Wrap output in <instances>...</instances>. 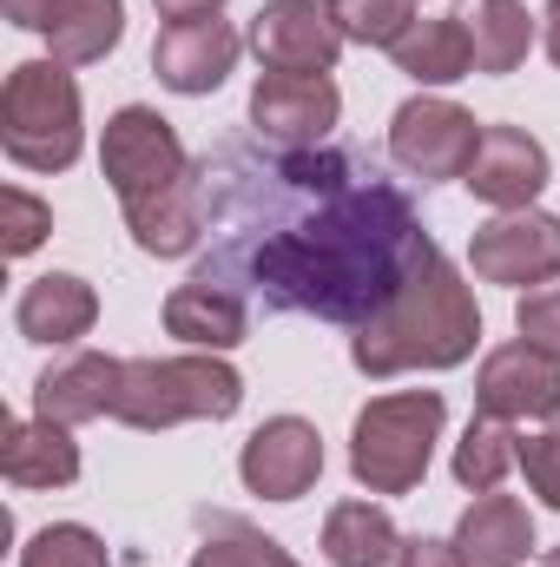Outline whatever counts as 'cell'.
<instances>
[{"label":"cell","mask_w":560,"mask_h":567,"mask_svg":"<svg viewBox=\"0 0 560 567\" xmlns=\"http://www.w3.org/2000/svg\"><path fill=\"white\" fill-rule=\"evenodd\" d=\"M428 251L416 205L356 152L271 140L205 158L198 284L323 323H370Z\"/></svg>","instance_id":"1"},{"label":"cell","mask_w":560,"mask_h":567,"mask_svg":"<svg viewBox=\"0 0 560 567\" xmlns=\"http://www.w3.org/2000/svg\"><path fill=\"white\" fill-rule=\"evenodd\" d=\"M481 343V310L468 297L462 271L428 251L409 284L350 337V363L363 377H396V370H455Z\"/></svg>","instance_id":"2"},{"label":"cell","mask_w":560,"mask_h":567,"mask_svg":"<svg viewBox=\"0 0 560 567\" xmlns=\"http://www.w3.org/2000/svg\"><path fill=\"white\" fill-rule=\"evenodd\" d=\"M0 145L27 172H66L80 158V86L60 60H27L7 73Z\"/></svg>","instance_id":"3"},{"label":"cell","mask_w":560,"mask_h":567,"mask_svg":"<svg viewBox=\"0 0 560 567\" xmlns=\"http://www.w3.org/2000/svg\"><path fill=\"white\" fill-rule=\"evenodd\" d=\"M245 403V377L218 357H145L126 363L113 416L133 429H172V423H225Z\"/></svg>","instance_id":"4"},{"label":"cell","mask_w":560,"mask_h":567,"mask_svg":"<svg viewBox=\"0 0 560 567\" xmlns=\"http://www.w3.org/2000/svg\"><path fill=\"white\" fill-rule=\"evenodd\" d=\"M442 396L435 390H403V396H376L356 435H350V468L370 495H409L428 475V449L442 435Z\"/></svg>","instance_id":"5"},{"label":"cell","mask_w":560,"mask_h":567,"mask_svg":"<svg viewBox=\"0 0 560 567\" xmlns=\"http://www.w3.org/2000/svg\"><path fill=\"white\" fill-rule=\"evenodd\" d=\"M475 145H481V126H475V113H462L455 100H409V106H396V120H390V152H396V165L422 178V185H442V178H468V165H475Z\"/></svg>","instance_id":"6"},{"label":"cell","mask_w":560,"mask_h":567,"mask_svg":"<svg viewBox=\"0 0 560 567\" xmlns=\"http://www.w3.org/2000/svg\"><path fill=\"white\" fill-rule=\"evenodd\" d=\"M100 165H106V178H113L120 205H133V198L165 192L172 178H185V165H191V158H185L178 133H172V120H158L152 106H120V113L106 120Z\"/></svg>","instance_id":"7"},{"label":"cell","mask_w":560,"mask_h":567,"mask_svg":"<svg viewBox=\"0 0 560 567\" xmlns=\"http://www.w3.org/2000/svg\"><path fill=\"white\" fill-rule=\"evenodd\" d=\"M475 403L495 423H548V416H560V357H548L528 337L501 343L475 377Z\"/></svg>","instance_id":"8"},{"label":"cell","mask_w":560,"mask_h":567,"mask_svg":"<svg viewBox=\"0 0 560 567\" xmlns=\"http://www.w3.org/2000/svg\"><path fill=\"white\" fill-rule=\"evenodd\" d=\"M468 265L481 284H548L560 278V218L548 212H501L475 231Z\"/></svg>","instance_id":"9"},{"label":"cell","mask_w":560,"mask_h":567,"mask_svg":"<svg viewBox=\"0 0 560 567\" xmlns=\"http://www.w3.org/2000/svg\"><path fill=\"white\" fill-rule=\"evenodd\" d=\"M238 475H245V488L265 495V502H297V495H310L317 475H323V442H317V429L303 423V416H271V423L245 442Z\"/></svg>","instance_id":"10"},{"label":"cell","mask_w":560,"mask_h":567,"mask_svg":"<svg viewBox=\"0 0 560 567\" xmlns=\"http://www.w3.org/2000/svg\"><path fill=\"white\" fill-rule=\"evenodd\" d=\"M238 66V27L218 20V13H198V20H172L158 40H152V73L172 86V93H211L225 86V73Z\"/></svg>","instance_id":"11"},{"label":"cell","mask_w":560,"mask_h":567,"mask_svg":"<svg viewBox=\"0 0 560 567\" xmlns=\"http://www.w3.org/2000/svg\"><path fill=\"white\" fill-rule=\"evenodd\" d=\"M343 113V93L323 73H265L251 86V126L278 145H317Z\"/></svg>","instance_id":"12"},{"label":"cell","mask_w":560,"mask_h":567,"mask_svg":"<svg viewBox=\"0 0 560 567\" xmlns=\"http://www.w3.org/2000/svg\"><path fill=\"white\" fill-rule=\"evenodd\" d=\"M251 47L271 73H330L343 53V33H336L330 7H317V0H271L251 27Z\"/></svg>","instance_id":"13"},{"label":"cell","mask_w":560,"mask_h":567,"mask_svg":"<svg viewBox=\"0 0 560 567\" xmlns=\"http://www.w3.org/2000/svg\"><path fill=\"white\" fill-rule=\"evenodd\" d=\"M548 185V152L541 140H528L521 126H481L475 145V165H468V192L481 205H501V212H528Z\"/></svg>","instance_id":"14"},{"label":"cell","mask_w":560,"mask_h":567,"mask_svg":"<svg viewBox=\"0 0 560 567\" xmlns=\"http://www.w3.org/2000/svg\"><path fill=\"white\" fill-rule=\"evenodd\" d=\"M126 225H133V245L152 258H185L205 245V158L185 165V178H172L165 192L133 198L126 205Z\"/></svg>","instance_id":"15"},{"label":"cell","mask_w":560,"mask_h":567,"mask_svg":"<svg viewBox=\"0 0 560 567\" xmlns=\"http://www.w3.org/2000/svg\"><path fill=\"white\" fill-rule=\"evenodd\" d=\"M120 377H126V363H113V357H100V350H80V357L53 363V370L33 383V416L66 423V429L93 423V416H113Z\"/></svg>","instance_id":"16"},{"label":"cell","mask_w":560,"mask_h":567,"mask_svg":"<svg viewBox=\"0 0 560 567\" xmlns=\"http://www.w3.org/2000/svg\"><path fill=\"white\" fill-rule=\"evenodd\" d=\"M535 548V522L515 495H475L468 515L455 522V555L462 567H521Z\"/></svg>","instance_id":"17"},{"label":"cell","mask_w":560,"mask_h":567,"mask_svg":"<svg viewBox=\"0 0 560 567\" xmlns=\"http://www.w3.org/2000/svg\"><path fill=\"white\" fill-rule=\"evenodd\" d=\"M93 317H100V297H93V284L73 278V271L33 278L20 290V310H13V323H20L27 343H73V337L93 330Z\"/></svg>","instance_id":"18"},{"label":"cell","mask_w":560,"mask_h":567,"mask_svg":"<svg viewBox=\"0 0 560 567\" xmlns=\"http://www.w3.org/2000/svg\"><path fill=\"white\" fill-rule=\"evenodd\" d=\"M0 475H7L13 488H66V482L80 475V442H73V429L46 423V416L7 423V435H0Z\"/></svg>","instance_id":"19"},{"label":"cell","mask_w":560,"mask_h":567,"mask_svg":"<svg viewBox=\"0 0 560 567\" xmlns=\"http://www.w3.org/2000/svg\"><path fill=\"white\" fill-rule=\"evenodd\" d=\"M165 330H172L178 343H198V350H231V343H245L251 310H245L238 290H218V284L185 278L172 297H165Z\"/></svg>","instance_id":"20"},{"label":"cell","mask_w":560,"mask_h":567,"mask_svg":"<svg viewBox=\"0 0 560 567\" xmlns=\"http://www.w3.org/2000/svg\"><path fill=\"white\" fill-rule=\"evenodd\" d=\"M455 20L475 47V73H515L535 47V20L521 0H462Z\"/></svg>","instance_id":"21"},{"label":"cell","mask_w":560,"mask_h":567,"mask_svg":"<svg viewBox=\"0 0 560 567\" xmlns=\"http://www.w3.org/2000/svg\"><path fill=\"white\" fill-rule=\"evenodd\" d=\"M403 548L396 522L376 508V502H336L330 522H323V555L330 567H390Z\"/></svg>","instance_id":"22"},{"label":"cell","mask_w":560,"mask_h":567,"mask_svg":"<svg viewBox=\"0 0 560 567\" xmlns=\"http://www.w3.org/2000/svg\"><path fill=\"white\" fill-rule=\"evenodd\" d=\"M396 66L422 80V86H448V80H468L475 73V47H468V33H462V20L448 13V20H416L396 47Z\"/></svg>","instance_id":"23"},{"label":"cell","mask_w":560,"mask_h":567,"mask_svg":"<svg viewBox=\"0 0 560 567\" xmlns=\"http://www.w3.org/2000/svg\"><path fill=\"white\" fill-rule=\"evenodd\" d=\"M120 33H126V7H120V0H60V13H53V27H46L60 66H93V60H106V53L120 47Z\"/></svg>","instance_id":"24"},{"label":"cell","mask_w":560,"mask_h":567,"mask_svg":"<svg viewBox=\"0 0 560 567\" xmlns=\"http://www.w3.org/2000/svg\"><path fill=\"white\" fill-rule=\"evenodd\" d=\"M198 535H205V548L191 555V567H297L283 555V542L258 535L231 508H198Z\"/></svg>","instance_id":"25"},{"label":"cell","mask_w":560,"mask_h":567,"mask_svg":"<svg viewBox=\"0 0 560 567\" xmlns=\"http://www.w3.org/2000/svg\"><path fill=\"white\" fill-rule=\"evenodd\" d=\"M515 462H521V442L508 435V423H495V416H475L468 435L455 442V482L475 488V495L501 488V475H508Z\"/></svg>","instance_id":"26"},{"label":"cell","mask_w":560,"mask_h":567,"mask_svg":"<svg viewBox=\"0 0 560 567\" xmlns=\"http://www.w3.org/2000/svg\"><path fill=\"white\" fill-rule=\"evenodd\" d=\"M330 20H336L343 40L396 47V40L416 27V0H330Z\"/></svg>","instance_id":"27"},{"label":"cell","mask_w":560,"mask_h":567,"mask_svg":"<svg viewBox=\"0 0 560 567\" xmlns=\"http://www.w3.org/2000/svg\"><path fill=\"white\" fill-rule=\"evenodd\" d=\"M20 567H113V555H106V542H100L93 528L53 522V528H40V535L20 548Z\"/></svg>","instance_id":"28"},{"label":"cell","mask_w":560,"mask_h":567,"mask_svg":"<svg viewBox=\"0 0 560 567\" xmlns=\"http://www.w3.org/2000/svg\"><path fill=\"white\" fill-rule=\"evenodd\" d=\"M46 231H53V212H46L33 192L7 185V192H0V251H7V258H27V251L46 245Z\"/></svg>","instance_id":"29"},{"label":"cell","mask_w":560,"mask_h":567,"mask_svg":"<svg viewBox=\"0 0 560 567\" xmlns=\"http://www.w3.org/2000/svg\"><path fill=\"white\" fill-rule=\"evenodd\" d=\"M515 323H521V337H528V343H541L548 357H560V278L535 284V290L521 297Z\"/></svg>","instance_id":"30"},{"label":"cell","mask_w":560,"mask_h":567,"mask_svg":"<svg viewBox=\"0 0 560 567\" xmlns=\"http://www.w3.org/2000/svg\"><path fill=\"white\" fill-rule=\"evenodd\" d=\"M521 475L548 508H560V429H541L521 442Z\"/></svg>","instance_id":"31"},{"label":"cell","mask_w":560,"mask_h":567,"mask_svg":"<svg viewBox=\"0 0 560 567\" xmlns=\"http://www.w3.org/2000/svg\"><path fill=\"white\" fill-rule=\"evenodd\" d=\"M396 567H462V555H455V542H428V535H416V542L396 548Z\"/></svg>","instance_id":"32"},{"label":"cell","mask_w":560,"mask_h":567,"mask_svg":"<svg viewBox=\"0 0 560 567\" xmlns=\"http://www.w3.org/2000/svg\"><path fill=\"white\" fill-rule=\"evenodd\" d=\"M0 7H7V20L27 27V33H46L53 13H60V0H0Z\"/></svg>","instance_id":"33"},{"label":"cell","mask_w":560,"mask_h":567,"mask_svg":"<svg viewBox=\"0 0 560 567\" xmlns=\"http://www.w3.org/2000/svg\"><path fill=\"white\" fill-rule=\"evenodd\" d=\"M225 0H158V13L165 20H198V13H218Z\"/></svg>","instance_id":"34"},{"label":"cell","mask_w":560,"mask_h":567,"mask_svg":"<svg viewBox=\"0 0 560 567\" xmlns=\"http://www.w3.org/2000/svg\"><path fill=\"white\" fill-rule=\"evenodd\" d=\"M541 27H548V60L560 66V0H548V20Z\"/></svg>","instance_id":"35"},{"label":"cell","mask_w":560,"mask_h":567,"mask_svg":"<svg viewBox=\"0 0 560 567\" xmlns=\"http://www.w3.org/2000/svg\"><path fill=\"white\" fill-rule=\"evenodd\" d=\"M548 567H560V548H548Z\"/></svg>","instance_id":"36"}]
</instances>
